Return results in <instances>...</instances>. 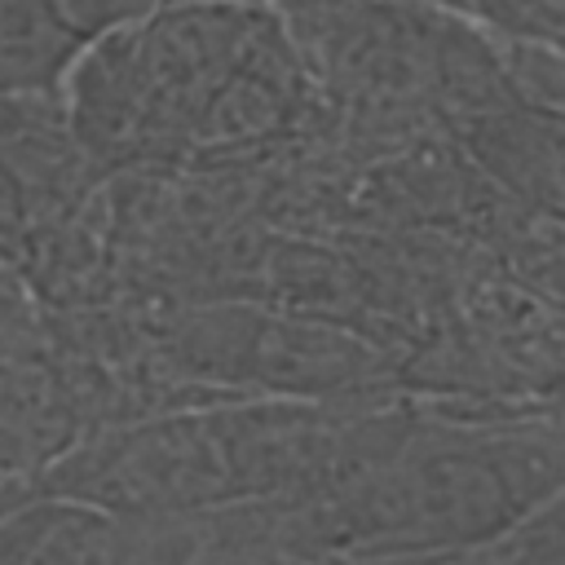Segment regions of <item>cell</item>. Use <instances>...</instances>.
Masks as SVG:
<instances>
[{
    "mask_svg": "<svg viewBox=\"0 0 565 565\" xmlns=\"http://www.w3.org/2000/svg\"><path fill=\"white\" fill-rule=\"evenodd\" d=\"M35 344V300L22 282V274L0 260V366L22 358Z\"/></svg>",
    "mask_w": 565,
    "mask_h": 565,
    "instance_id": "277c9868",
    "label": "cell"
},
{
    "mask_svg": "<svg viewBox=\"0 0 565 565\" xmlns=\"http://www.w3.org/2000/svg\"><path fill=\"white\" fill-rule=\"evenodd\" d=\"M477 4L481 13H490L494 22L530 35V40H543V44H556V31H561V0H468Z\"/></svg>",
    "mask_w": 565,
    "mask_h": 565,
    "instance_id": "5b68a950",
    "label": "cell"
},
{
    "mask_svg": "<svg viewBox=\"0 0 565 565\" xmlns=\"http://www.w3.org/2000/svg\"><path fill=\"white\" fill-rule=\"evenodd\" d=\"M190 358L207 375H230L238 384L243 380L265 384L274 393L331 388L340 380H358L371 362V353L358 340H344L335 331L296 327L282 318L247 322V313L203 318L199 331L190 335Z\"/></svg>",
    "mask_w": 565,
    "mask_h": 565,
    "instance_id": "3957f363",
    "label": "cell"
},
{
    "mask_svg": "<svg viewBox=\"0 0 565 565\" xmlns=\"http://www.w3.org/2000/svg\"><path fill=\"white\" fill-rule=\"evenodd\" d=\"M561 494L556 428H468L406 441L349 503V534L388 556H472Z\"/></svg>",
    "mask_w": 565,
    "mask_h": 565,
    "instance_id": "7a4b0ae2",
    "label": "cell"
},
{
    "mask_svg": "<svg viewBox=\"0 0 565 565\" xmlns=\"http://www.w3.org/2000/svg\"><path fill=\"white\" fill-rule=\"evenodd\" d=\"M274 26L252 4L185 0L97 35L62 75L75 132L97 154H137L203 132L207 110Z\"/></svg>",
    "mask_w": 565,
    "mask_h": 565,
    "instance_id": "6da1fadb",
    "label": "cell"
}]
</instances>
